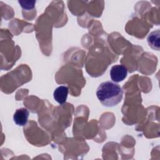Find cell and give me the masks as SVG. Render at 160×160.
I'll list each match as a JSON object with an SVG mask.
<instances>
[{
  "label": "cell",
  "mask_w": 160,
  "mask_h": 160,
  "mask_svg": "<svg viewBox=\"0 0 160 160\" xmlns=\"http://www.w3.org/2000/svg\"><path fill=\"white\" fill-rule=\"evenodd\" d=\"M29 118V111L26 108H21L16 109L13 115L14 122L18 126H23L26 124Z\"/></svg>",
  "instance_id": "cell-3"
},
{
  "label": "cell",
  "mask_w": 160,
  "mask_h": 160,
  "mask_svg": "<svg viewBox=\"0 0 160 160\" xmlns=\"http://www.w3.org/2000/svg\"><path fill=\"white\" fill-rule=\"evenodd\" d=\"M69 89L67 86H60L58 87L53 92L54 99L60 104H63L66 102Z\"/></svg>",
  "instance_id": "cell-4"
},
{
  "label": "cell",
  "mask_w": 160,
  "mask_h": 160,
  "mask_svg": "<svg viewBox=\"0 0 160 160\" xmlns=\"http://www.w3.org/2000/svg\"><path fill=\"white\" fill-rule=\"evenodd\" d=\"M96 96L103 106L113 107L121 101L123 91L119 84L108 81L99 84L97 89Z\"/></svg>",
  "instance_id": "cell-1"
},
{
  "label": "cell",
  "mask_w": 160,
  "mask_h": 160,
  "mask_svg": "<svg viewBox=\"0 0 160 160\" xmlns=\"http://www.w3.org/2000/svg\"><path fill=\"white\" fill-rule=\"evenodd\" d=\"M159 30L151 32L148 36L147 40L149 46L153 49L159 51Z\"/></svg>",
  "instance_id": "cell-5"
},
{
  "label": "cell",
  "mask_w": 160,
  "mask_h": 160,
  "mask_svg": "<svg viewBox=\"0 0 160 160\" xmlns=\"http://www.w3.org/2000/svg\"><path fill=\"white\" fill-rule=\"evenodd\" d=\"M128 69L122 64L113 66L110 70V77L114 82H119L123 81L127 76Z\"/></svg>",
  "instance_id": "cell-2"
},
{
  "label": "cell",
  "mask_w": 160,
  "mask_h": 160,
  "mask_svg": "<svg viewBox=\"0 0 160 160\" xmlns=\"http://www.w3.org/2000/svg\"><path fill=\"white\" fill-rule=\"evenodd\" d=\"M18 2L24 9L30 10L34 8L36 1H19Z\"/></svg>",
  "instance_id": "cell-6"
}]
</instances>
